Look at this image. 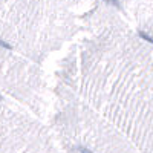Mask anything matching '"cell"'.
<instances>
[{
	"mask_svg": "<svg viewBox=\"0 0 153 153\" xmlns=\"http://www.w3.org/2000/svg\"><path fill=\"white\" fill-rule=\"evenodd\" d=\"M139 35H141V37L144 38V40H147L149 43H153V38H152L147 32H144V31H139Z\"/></svg>",
	"mask_w": 153,
	"mask_h": 153,
	"instance_id": "1",
	"label": "cell"
},
{
	"mask_svg": "<svg viewBox=\"0 0 153 153\" xmlns=\"http://www.w3.org/2000/svg\"><path fill=\"white\" fill-rule=\"evenodd\" d=\"M78 150H80L81 153H92V152H91V150H89L87 147H78Z\"/></svg>",
	"mask_w": 153,
	"mask_h": 153,
	"instance_id": "2",
	"label": "cell"
},
{
	"mask_svg": "<svg viewBox=\"0 0 153 153\" xmlns=\"http://www.w3.org/2000/svg\"><path fill=\"white\" fill-rule=\"evenodd\" d=\"M2 46H5V48H8V49H11V46H9V45H8V43H6L5 40H2Z\"/></svg>",
	"mask_w": 153,
	"mask_h": 153,
	"instance_id": "3",
	"label": "cell"
}]
</instances>
